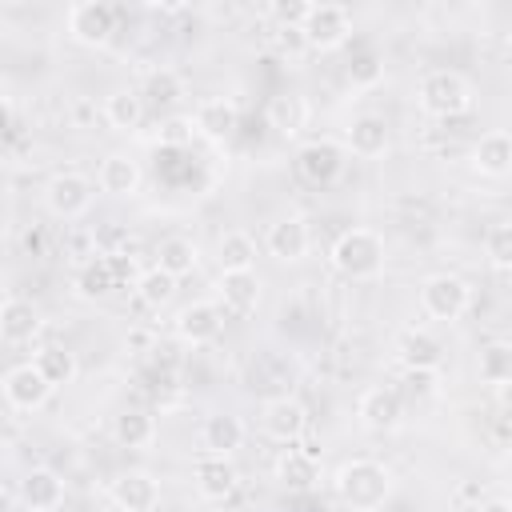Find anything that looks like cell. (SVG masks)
I'll use <instances>...</instances> for the list:
<instances>
[{"label":"cell","instance_id":"10","mask_svg":"<svg viewBox=\"0 0 512 512\" xmlns=\"http://www.w3.org/2000/svg\"><path fill=\"white\" fill-rule=\"evenodd\" d=\"M172 328H176L180 344L204 348V344L220 340V332H224V312H220V304H212V300H192V304H184V308L176 312Z\"/></svg>","mask_w":512,"mask_h":512},{"label":"cell","instance_id":"2","mask_svg":"<svg viewBox=\"0 0 512 512\" xmlns=\"http://www.w3.org/2000/svg\"><path fill=\"white\" fill-rule=\"evenodd\" d=\"M328 260L348 280H376L384 272V260H388L384 256V236L372 232V228H348L332 240Z\"/></svg>","mask_w":512,"mask_h":512},{"label":"cell","instance_id":"40","mask_svg":"<svg viewBox=\"0 0 512 512\" xmlns=\"http://www.w3.org/2000/svg\"><path fill=\"white\" fill-rule=\"evenodd\" d=\"M196 132H192V120L188 116H168L164 124H160V144H172V148H180V144H188Z\"/></svg>","mask_w":512,"mask_h":512},{"label":"cell","instance_id":"36","mask_svg":"<svg viewBox=\"0 0 512 512\" xmlns=\"http://www.w3.org/2000/svg\"><path fill=\"white\" fill-rule=\"evenodd\" d=\"M484 252H488V260H492V268H500V272H508V264H512V224H492L488 228V236H484Z\"/></svg>","mask_w":512,"mask_h":512},{"label":"cell","instance_id":"13","mask_svg":"<svg viewBox=\"0 0 512 512\" xmlns=\"http://www.w3.org/2000/svg\"><path fill=\"white\" fill-rule=\"evenodd\" d=\"M272 476H276V484H280L284 492H292V496H308V492H316V484H320V460H316V452H308V448H292V444H288V448L276 456Z\"/></svg>","mask_w":512,"mask_h":512},{"label":"cell","instance_id":"9","mask_svg":"<svg viewBox=\"0 0 512 512\" xmlns=\"http://www.w3.org/2000/svg\"><path fill=\"white\" fill-rule=\"evenodd\" d=\"M260 428H264V436L268 440H276V444H296L300 436H304V428H308V408L296 400V396H272V400H264V408H260Z\"/></svg>","mask_w":512,"mask_h":512},{"label":"cell","instance_id":"26","mask_svg":"<svg viewBox=\"0 0 512 512\" xmlns=\"http://www.w3.org/2000/svg\"><path fill=\"white\" fill-rule=\"evenodd\" d=\"M196 264H200V248L188 236H164L160 240V248H156V268L160 272H168L172 280H180V276L196 272Z\"/></svg>","mask_w":512,"mask_h":512},{"label":"cell","instance_id":"33","mask_svg":"<svg viewBox=\"0 0 512 512\" xmlns=\"http://www.w3.org/2000/svg\"><path fill=\"white\" fill-rule=\"evenodd\" d=\"M480 380L492 388H504L512 380V344L508 340H492L480 348Z\"/></svg>","mask_w":512,"mask_h":512},{"label":"cell","instance_id":"17","mask_svg":"<svg viewBox=\"0 0 512 512\" xmlns=\"http://www.w3.org/2000/svg\"><path fill=\"white\" fill-rule=\"evenodd\" d=\"M308 244H312V236H308V224H304L300 216H280L276 224H268L264 248H268L272 260H280V264H296V260L308 256Z\"/></svg>","mask_w":512,"mask_h":512},{"label":"cell","instance_id":"24","mask_svg":"<svg viewBox=\"0 0 512 512\" xmlns=\"http://www.w3.org/2000/svg\"><path fill=\"white\" fill-rule=\"evenodd\" d=\"M96 184H100V192H108V196H136V188H140V164H136L128 152H108V156L100 160Z\"/></svg>","mask_w":512,"mask_h":512},{"label":"cell","instance_id":"21","mask_svg":"<svg viewBox=\"0 0 512 512\" xmlns=\"http://www.w3.org/2000/svg\"><path fill=\"white\" fill-rule=\"evenodd\" d=\"M244 436H248L244 432V420L232 416V412H212L200 424V448L212 452V456H232L244 444Z\"/></svg>","mask_w":512,"mask_h":512},{"label":"cell","instance_id":"7","mask_svg":"<svg viewBox=\"0 0 512 512\" xmlns=\"http://www.w3.org/2000/svg\"><path fill=\"white\" fill-rule=\"evenodd\" d=\"M64 24H68V36H72L76 44H84V48H104V44L112 40V32H116V8L104 4V0H80V4L68 8Z\"/></svg>","mask_w":512,"mask_h":512},{"label":"cell","instance_id":"20","mask_svg":"<svg viewBox=\"0 0 512 512\" xmlns=\"http://www.w3.org/2000/svg\"><path fill=\"white\" fill-rule=\"evenodd\" d=\"M344 152H352V156H364V160H372V156H384V152H388V120H384V116H376V112H364V116H356V120L348 124V136H344Z\"/></svg>","mask_w":512,"mask_h":512},{"label":"cell","instance_id":"32","mask_svg":"<svg viewBox=\"0 0 512 512\" xmlns=\"http://www.w3.org/2000/svg\"><path fill=\"white\" fill-rule=\"evenodd\" d=\"M76 292H80L84 300H104V296L116 292V280H112V268H108L104 252L92 256L88 264H80V272H76Z\"/></svg>","mask_w":512,"mask_h":512},{"label":"cell","instance_id":"23","mask_svg":"<svg viewBox=\"0 0 512 512\" xmlns=\"http://www.w3.org/2000/svg\"><path fill=\"white\" fill-rule=\"evenodd\" d=\"M472 168L480 172V176H492V180H504L508 176V168H512V140H508V132H484L480 140H476V148H472Z\"/></svg>","mask_w":512,"mask_h":512},{"label":"cell","instance_id":"39","mask_svg":"<svg viewBox=\"0 0 512 512\" xmlns=\"http://www.w3.org/2000/svg\"><path fill=\"white\" fill-rule=\"evenodd\" d=\"M348 76H352V84H360V88H372V84L384 76V68H380V60H376L372 52H364L360 60H352Z\"/></svg>","mask_w":512,"mask_h":512},{"label":"cell","instance_id":"22","mask_svg":"<svg viewBox=\"0 0 512 512\" xmlns=\"http://www.w3.org/2000/svg\"><path fill=\"white\" fill-rule=\"evenodd\" d=\"M40 332V312L32 300L12 296L0 304V340L4 344H28Z\"/></svg>","mask_w":512,"mask_h":512},{"label":"cell","instance_id":"12","mask_svg":"<svg viewBox=\"0 0 512 512\" xmlns=\"http://www.w3.org/2000/svg\"><path fill=\"white\" fill-rule=\"evenodd\" d=\"M356 416L368 432H392L404 420V396L392 384H372L356 400Z\"/></svg>","mask_w":512,"mask_h":512},{"label":"cell","instance_id":"38","mask_svg":"<svg viewBox=\"0 0 512 512\" xmlns=\"http://www.w3.org/2000/svg\"><path fill=\"white\" fill-rule=\"evenodd\" d=\"M104 260H108V268H112V280H116V288H124V284H132V288H136V280H140L136 256H128L124 248H112V252H104Z\"/></svg>","mask_w":512,"mask_h":512},{"label":"cell","instance_id":"45","mask_svg":"<svg viewBox=\"0 0 512 512\" xmlns=\"http://www.w3.org/2000/svg\"><path fill=\"white\" fill-rule=\"evenodd\" d=\"M24 248H36L40 252V232H24Z\"/></svg>","mask_w":512,"mask_h":512},{"label":"cell","instance_id":"19","mask_svg":"<svg viewBox=\"0 0 512 512\" xmlns=\"http://www.w3.org/2000/svg\"><path fill=\"white\" fill-rule=\"evenodd\" d=\"M216 296H220L224 312L248 316L260 304V276L256 272H220L216 276Z\"/></svg>","mask_w":512,"mask_h":512},{"label":"cell","instance_id":"35","mask_svg":"<svg viewBox=\"0 0 512 512\" xmlns=\"http://www.w3.org/2000/svg\"><path fill=\"white\" fill-rule=\"evenodd\" d=\"M268 124L280 136H296L304 128V100L300 96H272L268 100Z\"/></svg>","mask_w":512,"mask_h":512},{"label":"cell","instance_id":"30","mask_svg":"<svg viewBox=\"0 0 512 512\" xmlns=\"http://www.w3.org/2000/svg\"><path fill=\"white\" fill-rule=\"evenodd\" d=\"M396 352H400V364H404V368H432V372H436L440 360H444L440 340L428 336V332H404L400 344H396Z\"/></svg>","mask_w":512,"mask_h":512},{"label":"cell","instance_id":"4","mask_svg":"<svg viewBox=\"0 0 512 512\" xmlns=\"http://www.w3.org/2000/svg\"><path fill=\"white\" fill-rule=\"evenodd\" d=\"M344 164H348L344 144H336V140H328V136L304 140V144L296 148V156H292L296 176H300L304 184H312V188H328V184H336V180L344 176Z\"/></svg>","mask_w":512,"mask_h":512},{"label":"cell","instance_id":"27","mask_svg":"<svg viewBox=\"0 0 512 512\" xmlns=\"http://www.w3.org/2000/svg\"><path fill=\"white\" fill-rule=\"evenodd\" d=\"M180 96H184V80L176 68H152L140 84L144 108H172V104H180Z\"/></svg>","mask_w":512,"mask_h":512},{"label":"cell","instance_id":"37","mask_svg":"<svg viewBox=\"0 0 512 512\" xmlns=\"http://www.w3.org/2000/svg\"><path fill=\"white\" fill-rule=\"evenodd\" d=\"M436 388H440V380L432 368H404V380L396 392L408 400H428V396H436Z\"/></svg>","mask_w":512,"mask_h":512},{"label":"cell","instance_id":"14","mask_svg":"<svg viewBox=\"0 0 512 512\" xmlns=\"http://www.w3.org/2000/svg\"><path fill=\"white\" fill-rule=\"evenodd\" d=\"M188 120H192V132H196V136H204V140H212V144H224V140H232L236 128H240V108H236L228 96H204Z\"/></svg>","mask_w":512,"mask_h":512},{"label":"cell","instance_id":"6","mask_svg":"<svg viewBox=\"0 0 512 512\" xmlns=\"http://www.w3.org/2000/svg\"><path fill=\"white\" fill-rule=\"evenodd\" d=\"M468 304H472V288H468V280H460L452 272H436L420 284V308L428 320L452 324L468 312Z\"/></svg>","mask_w":512,"mask_h":512},{"label":"cell","instance_id":"44","mask_svg":"<svg viewBox=\"0 0 512 512\" xmlns=\"http://www.w3.org/2000/svg\"><path fill=\"white\" fill-rule=\"evenodd\" d=\"M0 512H16V496L8 488H0Z\"/></svg>","mask_w":512,"mask_h":512},{"label":"cell","instance_id":"34","mask_svg":"<svg viewBox=\"0 0 512 512\" xmlns=\"http://www.w3.org/2000/svg\"><path fill=\"white\" fill-rule=\"evenodd\" d=\"M136 296H140L144 308H156V312H160L164 304H172V296H176V280L152 264L148 272H140V280H136Z\"/></svg>","mask_w":512,"mask_h":512},{"label":"cell","instance_id":"41","mask_svg":"<svg viewBox=\"0 0 512 512\" xmlns=\"http://www.w3.org/2000/svg\"><path fill=\"white\" fill-rule=\"evenodd\" d=\"M268 12H272V20H276L280 28H300V20L308 16V4H300V0H288V4H272Z\"/></svg>","mask_w":512,"mask_h":512},{"label":"cell","instance_id":"29","mask_svg":"<svg viewBox=\"0 0 512 512\" xmlns=\"http://www.w3.org/2000/svg\"><path fill=\"white\" fill-rule=\"evenodd\" d=\"M220 272H256V240L248 232H224L216 244Z\"/></svg>","mask_w":512,"mask_h":512},{"label":"cell","instance_id":"3","mask_svg":"<svg viewBox=\"0 0 512 512\" xmlns=\"http://www.w3.org/2000/svg\"><path fill=\"white\" fill-rule=\"evenodd\" d=\"M416 104H420V112H428L436 120L464 116L472 108V80L456 68H432L416 84Z\"/></svg>","mask_w":512,"mask_h":512},{"label":"cell","instance_id":"28","mask_svg":"<svg viewBox=\"0 0 512 512\" xmlns=\"http://www.w3.org/2000/svg\"><path fill=\"white\" fill-rule=\"evenodd\" d=\"M144 100H140V92L136 88H116L108 100H104V120L116 128V132H132V128H140V120H144Z\"/></svg>","mask_w":512,"mask_h":512},{"label":"cell","instance_id":"15","mask_svg":"<svg viewBox=\"0 0 512 512\" xmlns=\"http://www.w3.org/2000/svg\"><path fill=\"white\" fill-rule=\"evenodd\" d=\"M108 500L120 508V512H152L160 504V480L152 472H120L112 484H108Z\"/></svg>","mask_w":512,"mask_h":512},{"label":"cell","instance_id":"31","mask_svg":"<svg viewBox=\"0 0 512 512\" xmlns=\"http://www.w3.org/2000/svg\"><path fill=\"white\" fill-rule=\"evenodd\" d=\"M32 364H36V372L52 384V388H64V384H72L76 380V372H80V364H76V352H68V348H60V344H48V348H40L36 356H32Z\"/></svg>","mask_w":512,"mask_h":512},{"label":"cell","instance_id":"8","mask_svg":"<svg viewBox=\"0 0 512 512\" xmlns=\"http://www.w3.org/2000/svg\"><path fill=\"white\" fill-rule=\"evenodd\" d=\"M92 196H96V188L84 172H56L44 184V204L56 220H80L92 208Z\"/></svg>","mask_w":512,"mask_h":512},{"label":"cell","instance_id":"25","mask_svg":"<svg viewBox=\"0 0 512 512\" xmlns=\"http://www.w3.org/2000/svg\"><path fill=\"white\" fill-rule=\"evenodd\" d=\"M112 436H116L120 448H132V452L152 448V440H156V416L144 412V408H124L112 420Z\"/></svg>","mask_w":512,"mask_h":512},{"label":"cell","instance_id":"16","mask_svg":"<svg viewBox=\"0 0 512 512\" xmlns=\"http://www.w3.org/2000/svg\"><path fill=\"white\" fill-rule=\"evenodd\" d=\"M192 480H196V492L204 500H228L240 484V472L232 464V456H212V452H200L196 464H192Z\"/></svg>","mask_w":512,"mask_h":512},{"label":"cell","instance_id":"11","mask_svg":"<svg viewBox=\"0 0 512 512\" xmlns=\"http://www.w3.org/2000/svg\"><path fill=\"white\" fill-rule=\"evenodd\" d=\"M0 392H4V400H8L16 412H36V408H44V404L52 400L56 388H52V384L36 372V364L28 360V364H16V368L4 372Z\"/></svg>","mask_w":512,"mask_h":512},{"label":"cell","instance_id":"5","mask_svg":"<svg viewBox=\"0 0 512 512\" xmlns=\"http://www.w3.org/2000/svg\"><path fill=\"white\" fill-rule=\"evenodd\" d=\"M352 36V8L348 4H308V16L300 20L304 48L332 52Z\"/></svg>","mask_w":512,"mask_h":512},{"label":"cell","instance_id":"1","mask_svg":"<svg viewBox=\"0 0 512 512\" xmlns=\"http://www.w3.org/2000/svg\"><path fill=\"white\" fill-rule=\"evenodd\" d=\"M332 488H336V496H340L344 508H352V512H376L392 496V472L380 460H372V456H352V460H344L336 468Z\"/></svg>","mask_w":512,"mask_h":512},{"label":"cell","instance_id":"43","mask_svg":"<svg viewBox=\"0 0 512 512\" xmlns=\"http://www.w3.org/2000/svg\"><path fill=\"white\" fill-rule=\"evenodd\" d=\"M472 512H512V504L504 496H492V500H480Z\"/></svg>","mask_w":512,"mask_h":512},{"label":"cell","instance_id":"18","mask_svg":"<svg viewBox=\"0 0 512 512\" xmlns=\"http://www.w3.org/2000/svg\"><path fill=\"white\" fill-rule=\"evenodd\" d=\"M16 500H20V508H28V512H56V508L64 504V480H60L52 468H32V472L20 480Z\"/></svg>","mask_w":512,"mask_h":512},{"label":"cell","instance_id":"42","mask_svg":"<svg viewBox=\"0 0 512 512\" xmlns=\"http://www.w3.org/2000/svg\"><path fill=\"white\" fill-rule=\"evenodd\" d=\"M12 120H16V112H12V100H8V96H0V140L12 132Z\"/></svg>","mask_w":512,"mask_h":512}]
</instances>
